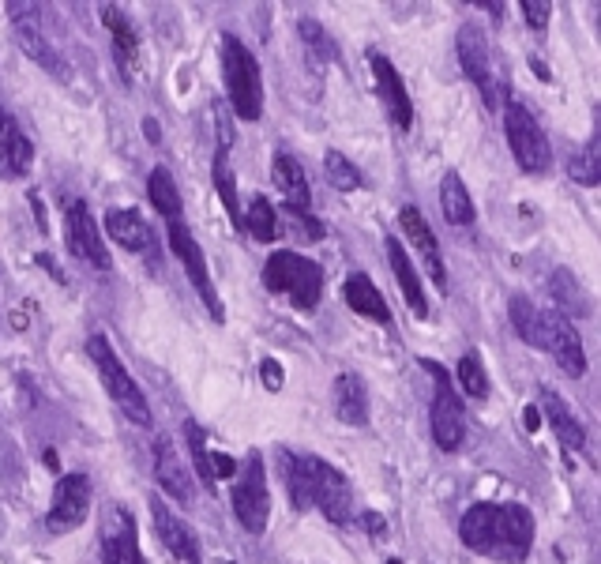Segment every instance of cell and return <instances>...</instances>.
<instances>
[{
  "label": "cell",
  "mask_w": 601,
  "mask_h": 564,
  "mask_svg": "<svg viewBox=\"0 0 601 564\" xmlns=\"http://www.w3.org/2000/svg\"><path fill=\"white\" fill-rule=\"evenodd\" d=\"M459 538L500 564H523L534 546V516L523 504H474L459 523Z\"/></svg>",
  "instance_id": "1"
},
{
  "label": "cell",
  "mask_w": 601,
  "mask_h": 564,
  "mask_svg": "<svg viewBox=\"0 0 601 564\" xmlns=\"http://www.w3.org/2000/svg\"><path fill=\"white\" fill-rule=\"evenodd\" d=\"M508 313H511L515 331H519L534 350H545L568 376L586 373L583 339H579V331H575V324H571L568 316L545 313V309H538L530 298H511Z\"/></svg>",
  "instance_id": "2"
},
{
  "label": "cell",
  "mask_w": 601,
  "mask_h": 564,
  "mask_svg": "<svg viewBox=\"0 0 601 564\" xmlns=\"http://www.w3.org/2000/svg\"><path fill=\"white\" fill-rule=\"evenodd\" d=\"M263 286L271 294H286L297 309H316L324 294V271L309 256L297 252H275L263 264Z\"/></svg>",
  "instance_id": "3"
},
{
  "label": "cell",
  "mask_w": 601,
  "mask_h": 564,
  "mask_svg": "<svg viewBox=\"0 0 601 564\" xmlns=\"http://www.w3.org/2000/svg\"><path fill=\"white\" fill-rule=\"evenodd\" d=\"M222 72H226V91H230V106L241 121H260L263 113V79L260 64L241 46V38L226 34L222 38Z\"/></svg>",
  "instance_id": "4"
},
{
  "label": "cell",
  "mask_w": 601,
  "mask_h": 564,
  "mask_svg": "<svg viewBox=\"0 0 601 564\" xmlns=\"http://www.w3.org/2000/svg\"><path fill=\"white\" fill-rule=\"evenodd\" d=\"M87 354H91L94 369H98L102 384H106V392L113 395V403L128 414V422L151 429V407H147V395L139 392V384L128 376L124 361L117 358V350L109 346L106 335H91V339H87Z\"/></svg>",
  "instance_id": "5"
},
{
  "label": "cell",
  "mask_w": 601,
  "mask_h": 564,
  "mask_svg": "<svg viewBox=\"0 0 601 564\" xmlns=\"http://www.w3.org/2000/svg\"><path fill=\"white\" fill-rule=\"evenodd\" d=\"M305 493H309V508H320L331 523L346 527L354 519V489L346 474L316 455H305Z\"/></svg>",
  "instance_id": "6"
},
{
  "label": "cell",
  "mask_w": 601,
  "mask_h": 564,
  "mask_svg": "<svg viewBox=\"0 0 601 564\" xmlns=\"http://www.w3.org/2000/svg\"><path fill=\"white\" fill-rule=\"evenodd\" d=\"M421 369L432 373V380H436V392H432V407H429L432 440H436L444 452H455L466 437L463 399H459L455 388H451V376H447L444 365H436V361H421Z\"/></svg>",
  "instance_id": "7"
},
{
  "label": "cell",
  "mask_w": 601,
  "mask_h": 564,
  "mask_svg": "<svg viewBox=\"0 0 601 564\" xmlns=\"http://www.w3.org/2000/svg\"><path fill=\"white\" fill-rule=\"evenodd\" d=\"M233 516L241 519V527L248 534L267 531V519H271V489H267V467H263L260 452H248L241 478L233 486Z\"/></svg>",
  "instance_id": "8"
},
{
  "label": "cell",
  "mask_w": 601,
  "mask_h": 564,
  "mask_svg": "<svg viewBox=\"0 0 601 564\" xmlns=\"http://www.w3.org/2000/svg\"><path fill=\"white\" fill-rule=\"evenodd\" d=\"M504 106H508L504 110V132H508V147L515 162L526 173H545L553 166V151H549V140L534 121V113L526 110L523 102H504Z\"/></svg>",
  "instance_id": "9"
},
{
  "label": "cell",
  "mask_w": 601,
  "mask_h": 564,
  "mask_svg": "<svg viewBox=\"0 0 601 564\" xmlns=\"http://www.w3.org/2000/svg\"><path fill=\"white\" fill-rule=\"evenodd\" d=\"M455 49H459V64H463V72L470 76V83H474V87L481 91V98H485V106H489V110L504 106V91L496 87L489 38L481 34V27L466 23L463 31H459V38H455Z\"/></svg>",
  "instance_id": "10"
},
{
  "label": "cell",
  "mask_w": 601,
  "mask_h": 564,
  "mask_svg": "<svg viewBox=\"0 0 601 564\" xmlns=\"http://www.w3.org/2000/svg\"><path fill=\"white\" fill-rule=\"evenodd\" d=\"M170 249H173V256L185 264L188 279H192V286H196L200 301L211 309V316H215L218 324H222V320H226V309H222V298H218L215 282H211V271H207L203 249L196 245V237H192V230H188L185 222H170Z\"/></svg>",
  "instance_id": "11"
},
{
  "label": "cell",
  "mask_w": 601,
  "mask_h": 564,
  "mask_svg": "<svg viewBox=\"0 0 601 564\" xmlns=\"http://www.w3.org/2000/svg\"><path fill=\"white\" fill-rule=\"evenodd\" d=\"M91 478L87 474H64L57 489H53V504H49L46 527L53 534L76 531L83 527V519L91 512Z\"/></svg>",
  "instance_id": "12"
},
{
  "label": "cell",
  "mask_w": 601,
  "mask_h": 564,
  "mask_svg": "<svg viewBox=\"0 0 601 564\" xmlns=\"http://www.w3.org/2000/svg\"><path fill=\"white\" fill-rule=\"evenodd\" d=\"M64 234H68V249L72 256H79L83 264H94V267H109L106 252V241H102V230H98V222H94L91 207L76 200V204H68V215H64Z\"/></svg>",
  "instance_id": "13"
},
{
  "label": "cell",
  "mask_w": 601,
  "mask_h": 564,
  "mask_svg": "<svg viewBox=\"0 0 601 564\" xmlns=\"http://www.w3.org/2000/svg\"><path fill=\"white\" fill-rule=\"evenodd\" d=\"M399 226H402V234L410 237V245L417 249L421 264L429 271V279L436 282V290H447V267H444V256H440V241H436L432 226L425 222V215H421L417 207H402Z\"/></svg>",
  "instance_id": "14"
},
{
  "label": "cell",
  "mask_w": 601,
  "mask_h": 564,
  "mask_svg": "<svg viewBox=\"0 0 601 564\" xmlns=\"http://www.w3.org/2000/svg\"><path fill=\"white\" fill-rule=\"evenodd\" d=\"M155 478L158 486L166 489L170 497H177L181 504L196 501V482H192V470L181 459V448L173 444V437L155 440Z\"/></svg>",
  "instance_id": "15"
},
{
  "label": "cell",
  "mask_w": 601,
  "mask_h": 564,
  "mask_svg": "<svg viewBox=\"0 0 601 564\" xmlns=\"http://www.w3.org/2000/svg\"><path fill=\"white\" fill-rule=\"evenodd\" d=\"M12 12H16V38L19 46H23V53L31 57V61H38L46 72H53L57 79H68V61L61 57V49L49 42V34L38 27V19L27 16V8H19V4H12Z\"/></svg>",
  "instance_id": "16"
},
{
  "label": "cell",
  "mask_w": 601,
  "mask_h": 564,
  "mask_svg": "<svg viewBox=\"0 0 601 564\" xmlns=\"http://www.w3.org/2000/svg\"><path fill=\"white\" fill-rule=\"evenodd\" d=\"M369 64H372V76H376V91H380V98H384V106H387V117L406 132V128L414 125V106H410V94H406V83H402L399 68L387 61L384 53H372Z\"/></svg>",
  "instance_id": "17"
},
{
  "label": "cell",
  "mask_w": 601,
  "mask_h": 564,
  "mask_svg": "<svg viewBox=\"0 0 601 564\" xmlns=\"http://www.w3.org/2000/svg\"><path fill=\"white\" fill-rule=\"evenodd\" d=\"M151 519H155V531L162 538V546L170 549L173 557H181L185 564H200V542H196L192 527L181 516H173L158 497L151 501Z\"/></svg>",
  "instance_id": "18"
},
{
  "label": "cell",
  "mask_w": 601,
  "mask_h": 564,
  "mask_svg": "<svg viewBox=\"0 0 601 564\" xmlns=\"http://www.w3.org/2000/svg\"><path fill=\"white\" fill-rule=\"evenodd\" d=\"M34 162V147L12 113L0 106V177H23Z\"/></svg>",
  "instance_id": "19"
},
{
  "label": "cell",
  "mask_w": 601,
  "mask_h": 564,
  "mask_svg": "<svg viewBox=\"0 0 601 564\" xmlns=\"http://www.w3.org/2000/svg\"><path fill=\"white\" fill-rule=\"evenodd\" d=\"M102 553L106 564H147L136 542V523L128 516V508H113L106 534H102Z\"/></svg>",
  "instance_id": "20"
},
{
  "label": "cell",
  "mask_w": 601,
  "mask_h": 564,
  "mask_svg": "<svg viewBox=\"0 0 601 564\" xmlns=\"http://www.w3.org/2000/svg\"><path fill=\"white\" fill-rule=\"evenodd\" d=\"M106 230L121 249H132V252L155 249V234H151V226H147V219H143L139 211H132V207H113V211L106 215Z\"/></svg>",
  "instance_id": "21"
},
{
  "label": "cell",
  "mask_w": 601,
  "mask_h": 564,
  "mask_svg": "<svg viewBox=\"0 0 601 564\" xmlns=\"http://www.w3.org/2000/svg\"><path fill=\"white\" fill-rule=\"evenodd\" d=\"M387 260H391V271H395V279L402 286V298L406 305L414 309V316H429V298H425V290H421V275H417V267L410 264V256L402 249L399 237H387Z\"/></svg>",
  "instance_id": "22"
},
{
  "label": "cell",
  "mask_w": 601,
  "mask_h": 564,
  "mask_svg": "<svg viewBox=\"0 0 601 564\" xmlns=\"http://www.w3.org/2000/svg\"><path fill=\"white\" fill-rule=\"evenodd\" d=\"M106 12V27L113 34V57H117V68H121L124 83H132L136 79V64H139V38L132 31V23L124 19V12H117L113 4L102 8Z\"/></svg>",
  "instance_id": "23"
},
{
  "label": "cell",
  "mask_w": 601,
  "mask_h": 564,
  "mask_svg": "<svg viewBox=\"0 0 601 564\" xmlns=\"http://www.w3.org/2000/svg\"><path fill=\"white\" fill-rule=\"evenodd\" d=\"M335 414L346 425H365L369 422V392H365V380L354 373L335 376Z\"/></svg>",
  "instance_id": "24"
},
{
  "label": "cell",
  "mask_w": 601,
  "mask_h": 564,
  "mask_svg": "<svg viewBox=\"0 0 601 564\" xmlns=\"http://www.w3.org/2000/svg\"><path fill=\"white\" fill-rule=\"evenodd\" d=\"M275 181L282 188V196H286V207L290 211H301V215H309L312 207V188H309V177L301 170V162L293 155H275Z\"/></svg>",
  "instance_id": "25"
},
{
  "label": "cell",
  "mask_w": 601,
  "mask_h": 564,
  "mask_svg": "<svg viewBox=\"0 0 601 564\" xmlns=\"http://www.w3.org/2000/svg\"><path fill=\"white\" fill-rule=\"evenodd\" d=\"M541 410H545V418H549V425H553V433L560 437V444L564 448H583L586 444V433L583 425H579V418L568 410V403L560 399V395L553 392V388H541Z\"/></svg>",
  "instance_id": "26"
},
{
  "label": "cell",
  "mask_w": 601,
  "mask_h": 564,
  "mask_svg": "<svg viewBox=\"0 0 601 564\" xmlns=\"http://www.w3.org/2000/svg\"><path fill=\"white\" fill-rule=\"evenodd\" d=\"M440 211H444V219L451 222V226H470V222L478 219L474 200H470L463 177L455 170H447L444 177H440Z\"/></svg>",
  "instance_id": "27"
},
{
  "label": "cell",
  "mask_w": 601,
  "mask_h": 564,
  "mask_svg": "<svg viewBox=\"0 0 601 564\" xmlns=\"http://www.w3.org/2000/svg\"><path fill=\"white\" fill-rule=\"evenodd\" d=\"M346 301H350V309H354V313L369 316V320H376V324H387V320H391V309H387L384 294H380V290L372 286L369 275H361V271L346 279Z\"/></svg>",
  "instance_id": "28"
},
{
  "label": "cell",
  "mask_w": 601,
  "mask_h": 564,
  "mask_svg": "<svg viewBox=\"0 0 601 564\" xmlns=\"http://www.w3.org/2000/svg\"><path fill=\"white\" fill-rule=\"evenodd\" d=\"M147 196H151V204L158 207V215L166 222H185L181 215V192L173 185V173L166 166H155L151 177H147Z\"/></svg>",
  "instance_id": "29"
},
{
  "label": "cell",
  "mask_w": 601,
  "mask_h": 564,
  "mask_svg": "<svg viewBox=\"0 0 601 564\" xmlns=\"http://www.w3.org/2000/svg\"><path fill=\"white\" fill-rule=\"evenodd\" d=\"M553 298L560 301V309L571 316H590V298L583 294V286H579V279L571 275V271H556L553 275ZM560 313V316H564Z\"/></svg>",
  "instance_id": "30"
},
{
  "label": "cell",
  "mask_w": 601,
  "mask_h": 564,
  "mask_svg": "<svg viewBox=\"0 0 601 564\" xmlns=\"http://www.w3.org/2000/svg\"><path fill=\"white\" fill-rule=\"evenodd\" d=\"M245 226H248V234L256 237V241H263V245H271V241L278 237V215H275V207H271L267 196H252L248 215H245Z\"/></svg>",
  "instance_id": "31"
},
{
  "label": "cell",
  "mask_w": 601,
  "mask_h": 564,
  "mask_svg": "<svg viewBox=\"0 0 601 564\" xmlns=\"http://www.w3.org/2000/svg\"><path fill=\"white\" fill-rule=\"evenodd\" d=\"M568 177L575 185L594 188L601 181V158H598V140H590L586 147L568 155Z\"/></svg>",
  "instance_id": "32"
},
{
  "label": "cell",
  "mask_w": 601,
  "mask_h": 564,
  "mask_svg": "<svg viewBox=\"0 0 601 564\" xmlns=\"http://www.w3.org/2000/svg\"><path fill=\"white\" fill-rule=\"evenodd\" d=\"M324 170H327V181H331L335 192H357V188H361V170H357L342 151H327Z\"/></svg>",
  "instance_id": "33"
},
{
  "label": "cell",
  "mask_w": 601,
  "mask_h": 564,
  "mask_svg": "<svg viewBox=\"0 0 601 564\" xmlns=\"http://www.w3.org/2000/svg\"><path fill=\"white\" fill-rule=\"evenodd\" d=\"M185 440H188V452H192V467L200 470V478L207 486L215 489V467H211V452H207V433L200 429V422H185Z\"/></svg>",
  "instance_id": "34"
},
{
  "label": "cell",
  "mask_w": 601,
  "mask_h": 564,
  "mask_svg": "<svg viewBox=\"0 0 601 564\" xmlns=\"http://www.w3.org/2000/svg\"><path fill=\"white\" fill-rule=\"evenodd\" d=\"M455 376H459V384H463V392L470 399H485L489 395V376H485V365H481L478 354H463Z\"/></svg>",
  "instance_id": "35"
},
{
  "label": "cell",
  "mask_w": 601,
  "mask_h": 564,
  "mask_svg": "<svg viewBox=\"0 0 601 564\" xmlns=\"http://www.w3.org/2000/svg\"><path fill=\"white\" fill-rule=\"evenodd\" d=\"M297 34L309 42V49L316 53V57H324V61H339V46H335V38L324 31V23H320V19L305 16L301 23H297Z\"/></svg>",
  "instance_id": "36"
},
{
  "label": "cell",
  "mask_w": 601,
  "mask_h": 564,
  "mask_svg": "<svg viewBox=\"0 0 601 564\" xmlns=\"http://www.w3.org/2000/svg\"><path fill=\"white\" fill-rule=\"evenodd\" d=\"M215 185L222 204L230 211V219L241 226V204H237V185H233V170H230V155H215Z\"/></svg>",
  "instance_id": "37"
},
{
  "label": "cell",
  "mask_w": 601,
  "mask_h": 564,
  "mask_svg": "<svg viewBox=\"0 0 601 564\" xmlns=\"http://www.w3.org/2000/svg\"><path fill=\"white\" fill-rule=\"evenodd\" d=\"M519 8H523L530 31H545V27H549V12H553V4H545V0H541V4L538 0H523Z\"/></svg>",
  "instance_id": "38"
},
{
  "label": "cell",
  "mask_w": 601,
  "mask_h": 564,
  "mask_svg": "<svg viewBox=\"0 0 601 564\" xmlns=\"http://www.w3.org/2000/svg\"><path fill=\"white\" fill-rule=\"evenodd\" d=\"M260 380H263V388H267V392H278V388H282V380H286V376H282V361L263 358L260 361Z\"/></svg>",
  "instance_id": "39"
},
{
  "label": "cell",
  "mask_w": 601,
  "mask_h": 564,
  "mask_svg": "<svg viewBox=\"0 0 601 564\" xmlns=\"http://www.w3.org/2000/svg\"><path fill=\"white\" fill-rule=\"evenodd\" d=\"M290 219L297 222V234L305 237V241H320L324 237V226L312 219V215H301V211H290Z\"/></svg>",
  "instance_id": "40"
},
{
  "label": "cell",
  "mask_w": 601,
  "mask_h": 564,
  "mask_svg": "<svg viewBox=\"0 0 601 564\" xmlns=\"http://www.w3.org/2000/svg\"><path fill=\"white\" fill-rule=\"evenodd\" d=\"M211 467H215V482H218V478H233V474H237V463H233L230 455H222V452L211 455Z\"/></svg>",
  "instance_id": "41"
},
{
  "label": "cell",
  "mask_w": 601,
  "mask_h": 564,
  "mask_svg": "<svg viewBox=\"0 0 601 564\" xmlns=\"http://www.w3.org/2000/svg\"><path fill=\"white\" fill-rule=\"evenodd\" d=\"M361 523H365V531L369 534H384V516H380V512H365Z\"/></svg>",
  "instance_id": "42"
},
{
  "label": "cell",
  "mask_w": 601,
  "mask_h": 564,
  "mask_svg": "<svg viewBox=\"0 0 601 564\" xmlns=\"http://www.w3.org/2000/svg\"><path fill=\"white\" fill-rule=\"evenodd\" d=\"M523 425H526V429H530V433H534V429H538V425H541V414H538V407H526V414H523Z\"/></svg>",
  "instance_id": "43"
},
{
  "label": "cell",
  "mask_w": 601,
  "mask_h": 564,
  "mask_svg": "<svg viewBox=\"0 0 601 564\" xmlns=\"http://www.w3.org/2000/svg\"><path fill=\"white\" fill-rule=\"evenodd\" d=\"M143 132H147V140H151V143H158V140H162V136H158V132H162V128H158V121H151V117H147V121H143Z\"/></svg>",
  "instance_id": "44"
},
{
  "label": "cell",
  "mask_w": 601,
  "mask_h": 564,
  "mask_svg": "<svg viewBox=\"0 0 601 564\" xmlns=\"http://www.w3.org/2000/svg\"><path fill=\"white\" fill-rule=\"evenodd\" d=\"M530 64H534V72H538L541 83H549V79H553V76H549V68H545V64H541L538 57H530Z\"/></svg>",
  "instance_id": "45"
},
{
  "label": "cell",
  "mask_w": 601,
  "mask_h": 564,
  "mask_svg": "<svg viewBox=\"0 0 601 564\" xmlns=\"http://www.w3.org/2000/svg\"><path fill=\"white\" fill-rule=\"evenodd\" d=\"M387 564H402V561H387Z\"/></svg>",
  "instance_id": "46"
}]
</instances>
